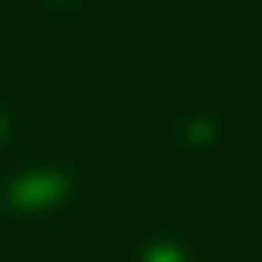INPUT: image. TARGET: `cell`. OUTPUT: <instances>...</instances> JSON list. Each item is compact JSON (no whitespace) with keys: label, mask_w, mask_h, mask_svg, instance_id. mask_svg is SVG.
<instances>
[{"label":"cell","mask_w":262,"mask_h":262,"mask_svg":"<svg viewBox=\"0 0 262 262\" xmlns=\"http://www.w3.org/2000/svg\"><path fill=\"white\" fill-rule=\"evenodd\" d=\"M123 262H205V237L180 221H139L123 229Z\"/></svg>","instance_id":"3"},{"label":"cell","mask_w":262,"mask_h":262,"mask_svg":"<svg viewBox=\"0 0 262 262\" xmlns=\"http://www.w3.org/2000/svg\"><path fill=\"white\" fill-rule=\"evenodd\" d=\"M90 8H98V0H41V25H49V33H74Z\"/></svg>","instance_id":"4"},{"label":"cell","mask_w":262,"mask_h":262,"mask_svg":"<svg viewBox=\"0 0 262 262\" xmlns=\"http://www.w3.org/2000/svg\"><path fill=\"white\" fill-rule=\"evenodd\" d=\"M229 115L221 106H172L164 123H156V147L164 156H229Z\"/></svg>","instance_id":"2"},{"label":"cell","mask_w":262,"mask_h":262,"mask_svg":"<svg viewBox=\"0 0 262 262\" xmlns=\"http://www.w3.org/2000/svg\"><path fill=\"white\" fill-rule=\"evenodd\" d=\"M82 213V172L49 147H16L0 164V221H74Z\"/></svg>","instance_id":"1"},{"label":"cell","mask_w":262,"mask_h":262,"mask_svg":"<svg viewBox=\"0 0 262 262\" xmlns=\"http://www.w3.org/2000/svg\"><path fill=\"white\" fill-rule=\"evenodd\" d=\"M16 147H33V139H25V106L0 98V156H16Z\"/></svg>","instance_id":"5"}]
</instances>
